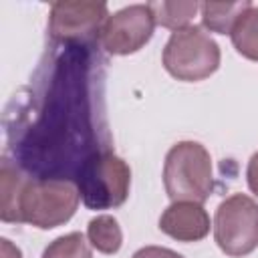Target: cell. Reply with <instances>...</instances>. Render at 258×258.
<instances>
[{
	"label": "cell",
	"instance_id": "1",
	"mask_svg": "<svg viewBox=\"0 0 258 258\" xmlns=\"http://www.w3.org/2000/svg\"><path fill=\"white\" fill-rule=\"evenodd\" d=\"M163 185L171 202L204 204L214 189L210 151L198 141L171 145L163 163Z\"/></svg>",
	"mask_w": 258,
	"mask_h": 258
},
{
	"label": "cell",
	"instance_id": "2",
	"mask_svg": "<svg viewBox=\"0 0 258 258\" xmlns=\"http://www.w3.org/2000/svg\"><path fill=\"white\" fill-rule=\"evenodd\" d=\"M161 60L173 79L198 83L212 77L220 69L222 52L206 28L189 24L171 32L165 42Z\"/></svg>",
	"mask_w": 258,
	"mask_h": 258
},
{
	"label": "cell",
	"instance_id": "3",
	"mask_svg": "<svg viewBox=\"0 0 258 258\" xmlns=\"http://www.w3.org/2000/svg\"><path fill=\"white\" fill-rule=\"evenodd\" d=\"M81 200L89 210H111L125 204L131 187V169L111 149L89 155L77 179Z\"/></svg>",
	"mask_w": 258,
	"mask_h": 258
},
{
	"label": "cell",
	"instance_id": "4",
	"mask_svg": "<svg viewBox=\"0 0 258 258\" xmlns=\"http://www.w3.org/2000/svg\"><path fill=\"white\" fill-rule=\"evenodd\" d=\"M81 202L79 185L64 177H44V179H26L20 214L22 222L38 228L52 230L67 224Z\"/></svg>",
	"mask_w": 258,
	"mask_h": 258
},
{
	"label": "cell",
	"instance_id": "5",
	"mask_svg": "<svg viewBox=\"0 0 258 258\" xmlns=\"http://www.w3.org/2000/svg\"><path fill=\"white\" fill-rule=\"evenodd\" d=\"M214 240L232 258L254 252L258 248V204L246 194L222 200L214 216Z\"/></svg>",
	"mask_w": 258,
	"mask_h": 258
},
{
	"label": "cell",
	"instance_id": "6",
	"mask_svg": "<svg viewBox=\"0 0 258 258\" xmlns=\"http://www.w3.org/2000/svg\"><path fill=\"white\" fill-rule=\"evenodd\" d=\"M155 26L149 4H131L105 20L99 38L109 54L125 56L143 48L151 40Z\"/></svg>",
	"mask_w": 258,
	"mask_h": 258
},
{
	"label": "cell",
	"instance_id": "7",
	"mask_svg": "<svg viewBox=\"0 0 258 258\" xmlns=\"http://www.w3.org/2000/svg\"><path fill=\"white\" fill-rule=\"evenodd\" d=\"M105 2L93 0H58L50 4L48 30L52 38L62 42H83L99 36L105 20L109 18Z\"/></svg>",
	"mask_w": 258,
	"mask_h": 258
},
{
	"label": "cell",
	"instance_id": "8",
	"mask_svg": "<svg viewBox=\"0 0 258 258\" xmlns=\"http://www.w3.org/2000/svg\"><path fill=\"white\" fill-rule=\"evenodd\" d=\"M210 228V216L198 202H171L159 216V230L177 242H200Z\"/></svg>",
	"mask_w": 258,
	"mask_h": 258
},
{
	"label": "cell",
	"instance_id": "9",
	"mask_svg": "<svg viewBox=\"0 0 258 258\" xmlns=\"http://www.w3.org/2000/svg\"><path fill=\"white\" fill-rule=\"evenodd\" d=\"M252 6L248 0H238V2H202L200 12H202V22L208 30L218 32V34H230L238 18Z\"/></svg>",
	"mask_w": 258,
	"mask_h": 258
},
{
	"label": "cell",
	"instance_id": "10",
	"mask_svg": "<svg viewBox=\"0 0 258 258\" xmlns=\"http://www.w3.org/2000/svg\"><path fill=\"white\" fill-rule=\"evenodd\" d=\"M0 181H2V210H0V218H2V222L20 224L22 222L20 198H22V189H24L26 177L16 167H12L8 159H4L2 161V169H0Z\"/></svg>",
	"mask_w": 258,
	"mask_h": 258
},
{
	"label": "cell",
	"instance_id": "11",
	"mask_svg": "<svg viewBox=\"0 0 258 258\" xmlns=\"http://www.w3.org/2000/svg\"><path fill=\"white\" fill-rule=\"evenodd\" d=\"M87 240L89 244L101 254H115L123 244V232L117 218L109 214H101L93 218L87 226Z\"/></svg>",
	"mask_w": 258,
	"mask_h": 258
},
{
	"label": "cell",
	"instance_id": "12",
	"mask_svg": "<svg viewBox=\"0 0 258 258\" xmlns=\"http://www.w3.org/2000/svg\"><path fill=\"white\" fill-rule=\"evenodd\" d=\"M232 44L238 54L258 62V6H250L234 24L230 32Z\"/></svg>",
	"mask_w": 258,
	"mask_h": 258
},
{
	"label": "cell",
	"instance_id": "13",
	"mask_svg": "<svg viewBox=\"0 0 258 258\" xmlns=\"http://www.w3.org/2000/svg\"><path fill=\"white\" fill-rule=\"evenodd\" d=\"M155 24L169 28V30H179L189 26V22L194 20V16L200 10V2H167V0H159V2H147Z\"/></svg>",
	"mask_w": 258,
	"mask_h": 258
},
{
	"label": "cell",
	"instance_id": "14",
	"mask_svg": "<svg viewBox=\"0 0 258 258\" xmlns=\"http://www.w3.org/2000/svg\"><path fill=\"white\" fill-rule=\"evenodd\" d=\"M42 258H93V252L89 240L81 232H71L52 240L44 248Z\"/></svg>",
	"mask_w": 258,
	"mask_h": 258
},
{
	"label": "cell",
	"instance_id": "15",
	"mask_svg": "<svg viewBox=\"0 0 258 258\" xmlns=\"http://www.w3.org/2000/svg\"><path fill=\"white\" fill-rule=\"evenodd\" d=\"M131 258H183V256L163 246H143Z\"/></svg>",
	"mask_w": 258,
	"mask_h": 258
},
{
	"label": "cell",
	"instance_id": "16",
	"mask_svg": "<svg viewBox=\"0 0 258 258\" xmlns=\"http://www.w3.org/2000/svg\"><path fill=\"white\" fill-rule=\"evenodd\" d=\"M246 181H248V187L250 191L258 198V151L250 157L248 161V167H246Z\"/></svg>",
	"mask_w": 258,
	"mask_h": 258
},
{
	"label": "cell",
	"instance_id": "17",
	"mask_svg": "<svg viewBox=\"0 0 258 258\" xmlns=\"http://www.w3.org/2000/svg\"><path fill=\"white\" fill-rule=\"evenodd\" d=\"M2 256L4 258H22V252L14 248L6 238H2Z\"/></svg>",
	"mask_w": 258,
	"mask_h": 258
}]
</instances>
